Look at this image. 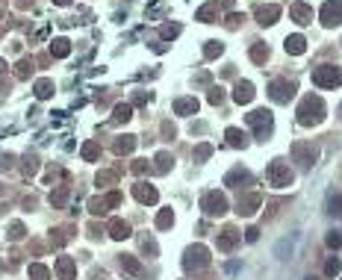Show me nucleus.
<instances>
[{
	"label": "nucleus",
	"instance_id": "f257e3e1",
	"mask_svg": "<svg viewBox=\"0 0 342 280\" xmlns=\"http://www.w3.org/2000/svg\"><path fill=\"white\" fill-rule=\"evenodd\" d=\"M295 115H298V124H304V127L322 124V118H325V100L319 94H307L298 103V112Z\"/></svg>",
	"mask_w": 342,
	"mask_h": 280
},
{
	"label": "nucleus",
	"instance_id": "f03ea898",
	"mask_svg": "<svg viewBox=\"0 0 342 280\" xmlns=\"http://www.w3.org/2000/svg\"><path fill=\"white\" fill-rule=\"evenodd\" d=\"M313 86H319V89H337L342 86V68L340 65H319V68H313Z\"/></svg>",
	"mask_w": 342,
	"mask_h": 280
},
{
	"label": "nucleus",
	"instance_id": "7ed1b4c3",
	"mask_svg": "<svg viewBox=\"0 0 342 280\" xmlns=\"http://www.w3.org/2000/svg\"><path fill=\"white\" fill-rule=\"evenodd\" d=\"M292 180H295L292 168H289L286 162H280V159H275V162L266 168V183L272 189H286V186H292Z\"/></svg>",
	"mask_w": 342,
	"mask_h": 280
},
{
	"label": "nucleus",
	"instance_id": "20e7f679",
	"mask_svg": "<svg viewBox=\"0 0 342 280\" xmlns=\"http://www.w3.org/2000/svg\"><path fill=\"white\" fill-rule=\"evenodd\" d=\"M245 121H248V127H254V133H257L260 139H266V136L272 133V127H275V118H272L269 109H254Z\"/></svg>",
	"mask_w": 342,
	"mask_h": 280
},
{
	"label": "nucleus",
	"instance_id": "39448f33",
	"mask_svg": "<svg viewBox=\"0 0 342 280\" xmlns=\"http://www.w3.org/2000/svg\"><path fill=\"white\" fill-rule=\"evenodd\" d=\"M207 266H210V251L204 245H195V248L186 251V257H183V269L186 272H201Z\"/></svg>",
	"mask_w": 342,
	"mask_h": 280
},
{
	"label": "nucleus",
	"instance_id": "423d86ee",
	"mask_svg": "<svg viewBox=\"0 0 342 280\" xmlns=\"http://www.w3.org/2000/svg\"><path fill=\"white\" fill-rule=\"evenodd\" d=\"M298 92V86L292 83V80H275L272 86H269V97L275 100V103H289L292 97Z\"/></svg>",
	"mask_w": 342,
	"mask_h": 280
},
{
	"label": "nucleus",
	"instance_id": "0eeeda50",
	"mask_svg": "<svg viewBox=\"0 0 342 280\" xmlns=\"http://www.w3.org/2000/svg\"><path fill=\"white\" fill-rule=\"evenodd\" d=\"M201 210H204L207 216H224V213H227V201H224L221 192H207V195L201 198Z\"/></svg>",
	"mask_w": 342,
	"mask_h": 280
},
{
	"label": "nucleus",
	"instance_id": "6e6552de",
	"mask_svg": "<svg viewBox=\"0 0 342 280\" xmlns=\"http://www.w3.org/2000/svg\"><path fill=\"white\" fill-rule=\"evenodd\" d=\"M292 156H295V162H301L304 168H310L313 162L319 159V148L313 142H295L292 145Z\"/></svg>",
	"mask_w": 342,
	"mask_h": 280
},
{
	"label": "nucleus",
	"instance_id": "1a4fd4ad",
	"mask_svg": "<svg viewBox=\"0 0 342 280\" xmlns=\"http://www.w3.org/2000/svg\"><path fill=\"white\" fill-rule=\"evenodd\" d=\"M322 24L325 27H340L342 24V0H328L322 6Z\"/></svg>",
	"mask_w": 342,
	"mask_h": 280
},
{
	"label": "nucleus",
	"instance_id": "9d476101",
	"mask_svg": "<svg viewBox=\"0 0 342 280\" xmlns=\"http://www.w3.org/2000/svg\"><path fill=\"white\" fill-rule=\"evenodd\" d=\"M278 18H280V6H275V3H269V6H257V21H260L263 27L278 24Z\"/></svg>",
	"mask_w": 342,
	"mask_h": 280
},
{
	"label": "nucleus",
	"instance_id": "9b49d317",
	"mask_svg": "<svg viewBox=\"0 0 342 280\" xmlns=\"http://www.w3.org/2000/svg\"><path fill=\"white\" fill-rule=\"evenodd\" d=\"M254 86H251L248 80H239V83H236V89H233V100H236V103H239V106H242V103H251V100H254Z\"/></svg>",
	"mask_w": 342,
	"mask_h": 280
},
{
	"label": "nucleus",
	"instance_id": "f8f14e48",
	"mask_svg": "<svg viewBox=\"0 0 342 280\" xmlns=\"http://www.w3.org/2000/svg\"><path fill=\"white\" fill-rule=\"evenodd\" d=\"M133 195H136V201H142V204H156V201H159L156 189L148 186V183H136V186H133Z\"/></svg>",
	"mask_w": 342,
	"mask_h": 280
},
{
	"label": "nucleus",
	"instance_id": "ddd939ff",
	"mask_svg": "<svg viewBox=\"0 0 342 280\" xmlns=\"http://www.w3.org/2000/svg\"><path fill=\"white\" fill-rule=\"evenodd\" d=\"M289 15H292L295 24H310L313 21V9L304 6V3H292V6H289Z\"/></svg>",
	"mask_w": 342,
	"mask_h": 280
},
{
	"label": "nucleus",
	"instance_id": "4468645a",
	"mask_svg": "<svg viewBox=\"0 0 342 280\" xmlns=\"http://www.w3.org/2000/svg\"><path fill=\"white\" fill-rule=\"evenodd\" d=\"M198 106H201L198 97H177V100H174V112H177V115H195Z\"/></svg>",
	"mask_w": 342,
	"mask_h": 280
},
{
	"label": "nucleus",
	"instance_id": "2eb2a0df",
	"mask_svg": "<svg viewBox=\"0 0 342 280\" xmlns=\"http://www.w3.org/2000/svg\"><path fill=\"white\" fill-rule=\"evenodd\" d=\"M224 183H227V186H251V171H245V168H233V171L224 177Z\"/></svg>",
	"mask_w": 342,
	"mask_h": 280
},
{
	"label": "nucleus",
	"instance_id": "dca6fc26",
	"mask_svg": "<svg viewBox=\"0 0 342 280\" xmlns=\"http://www.w3.org/2000/svg\"><path fill=\"white\" fill-rule=\"evenodd\" d=\"M239 239H242V236H239V233H236L233 227H227V230H224V233L218 236V251H224V254H227V251H233Z\"/></svg>",
	"mask_w": 342,
	"mask_h": 280
},
{
	"label": "nucleus",
	"instance_id": "f3484780",
	"mask_svg": "<svg viewBox=\"0 0 342 280\" xmlns=\"http://www.w3.org/2000/svg\"><path fill=\"white\" fill-rule=\"evenodd\" d=\"M56 272H59V280H71L74 272H77V263H74L71 257H59V260H56Z\"/></svg>",
	"mask_w": 342,
	"mask_h": 280
},
{
	"label": "nucleus",
	"instance_id": "a211bd4d",
	"mask_svg": "<svg viewBox=\"0 0 342 280\" xmlns=\"http://www.w3.org/2000/svg\"><path fill=\"white\" fill-rule=\"evenodd\" d=\"M195 18H198V21H204V24H213V21H218V3L213 0V3H207V6H201Z\"/></svg>",
	"mask_w": 342,
	"mask_h": 280
},
{
	"label": "nucleus",
	"instance_id": "6ab92c4d",
	"mask_svg": "<svg viewBox=\"0 0 342 280\" xmlns=\"http://www.w3.org/2000/svg\"><path fill=\"white\" fill-rule=\"evenodd\" d=\"M307 50V41H304V35H289L286 38V53H292V56H301Z\"/></svg>",
	"mask_w": 342,
	"mask_h": 280
},
{
	"label": "nucleus",
	"instance_id": "aec40b11",
	"mask_svg": "<svg viewBox=\"0 0 342 280\" xmlns=\"http://www.w3.org/2000/svg\"><path fill=\"white\" fill-rule=\"evenodd\" d=\"M68 53H71V41H68V38H53V41H50V56L65 59Z\"/></svg>",
	"mask_w": 342,
	"mask_h": 280
},
{
	"label": "nucleus",
	"instance_id": "412c9836",
	"mask_svg": "<svg viewBox=\"0 0 342 280\" xmlns=\"http://www.w3.org/2000/svg\"><path fill=\"white\" fill-rule=\"evenodd\" d=\"M109 233H112V239H127L130 236V224L121 221V218H112L109 221Z\"/></svg>",
	"mask_w": 342,
	"mask_h": 280
},
{
	"label": "nucleus",
	"instance_id": "4be33fe9",
	"mask_svg": "<svg viewBox=\"0 0 342 280\" xmlns=\"http://www.w3.org/2000/svg\"><path fill=\"white\" fill-rule=\"evenodd\" d=\"M130 118H133V106H130V103H118V106L112 109V121H115V124H127Z\"/></svg>",
	"mask_w": 342,
	"mask_h": 280
},
{
	"label": "nucleus",
	"instance_id": "5701e85b",
	"mask_svg": "<svg viewBox=\"0 0 342 280\" xmlns=\"http://www.w3.org/2000/svg\"><path fill=\"white\" fill-rule=\"evenodd\" d=\"M260 195H248L245 201H239V216H254L257 213V207H260Z\"/></svg>",
	"mask_w": 342,
	"mask_h": 280
},
{
	"label": "nucleus",
	"instance_id": "b1692460",
	"mask_svg": "<svg viewBox=\"0 0 342 280\" xmlns=\"http://www.w3.org/2000/svg\"><path fill=\"white\" fill-rule=\"evenodd\" d=\"M224 136H227V145H233V148H245V145H248L245 133H242V130H236V127H230Z\"/></svg>",
	"mask_w": 342,
	"mask_h": 280
},
{
	"label": "nucleus",
	"instance_id": "393cba45",
	"mask_svg": "<svg viewBox=\"0 0 342 280\" xmlns=\"http://www.w3.org/2000/svg\"><path fill=\"white\" fill-rule=\"evenodd\" d=\"M112 148H115V154H130L136 148V136H118Z\"/></svg>",
	"mask_w": 342,
	"mask_h": 280
},
{
	"label": "nucleus",
	"instance_id": "a878e982",
	"mask_svg": "<svg viewBox=\"0 0 342 280\" xmlns=\"http://www.w3.org/2000/svg\"><path fill=\"white\" fill-rule=\"evenodd\" d=\"M328 213L342 216V192H328Z\"/></svg>",
	"mask_w": 342,
	"mask_h": 280
},
{
	"label": "nucleus",
	"instance_id": "bb28decb",
	"mask_svg": "<svg viewBox=\"0 0 342 280\" xmlns=\"http://www.w3.org/2000/svg\"><path fill=\"white\" fill-rule=\"evenodd\" d=\"M292 248H295V236H292V239H283V242H278V248H275V257H278V260H289Z\"/></svg>",
	"mask_w": 342,
	"mask_h": 280
},
{
	"label": "nucleus",
	"instance_id": "cd10ccee",
	"mask_svg": "<svg viewBox=\"0 0 342 280\" xmlns=\"http://www.w3.org/2000/svg\"><path fill=\"white\" fill-rule=\"evenodd\" d=\"M32 89H35V97H38V100H44V97L53 94V80H38Z\"/></svg>",
	"mask_w": 342,
	"mask_h": 280
},
{
	"label": "nucleus",
	"instance_id": "c85d7f7f",
	"mask_svg": "<svg viewBox=\"0 0 342 280\" xmlns=\"http://www.w3.org/2000/svg\"><path fill=\"white\" fill-rule=\"evenodd\" d=\"M32 68H35L32 59H21V62L15 65V77H18V80H27V77L32 74Z\"/></svg>",
	"mask_w": 342,
	"mask_h": 280
},
{
	"label": "nucleus",
	"instance_id": "c756f323",
	"mask_svg": "<svg viewBox=\"0 0 342 280\" xmlns=\"http://www.w3.org/2000/svg\"><path fill=\"white\" fill-rule=\"evenodd\" d=\"M251 59L257 65H263L269 59V47H266V44H254V47H251Z\"/></svg>",
	"mask_w": 342,
	"mask_h": 280
},
{
	"label": "nucleus",
	"instance_id": "7c9ffc66",
	"mask_svg": "<svg viewBox=\"0 0 342 280\" xmlns=\"http://www.w3.org/2000/svg\"><path fill=\"white\" fill-rule=\"evenodd\" d=\"M221 53H224V44H221V41H207V47H204V56H207V59H216Z\"/></svg>",
	"mask_w": 342,
	"mask_h": 280
},
{
	"label": "nucleus",
	"instance_id": "2f4dec72",
	"mask_svg": "<svg viewBox=\"0 0 342 280\" xmlns=\"http://www.w3.org/2000/svg\"><path fill=\"white\" fill-rule=\"evenodd\" d=\"M171 162H174V159H171L168 151H159V154H156V171H162V174H165V171L171 168Z\"/></svg>",
	"mask_w": 342,
	"mask_h": 280
},
{
	"label": "nucleus",
	"instance_id": "473e14b6",
	"mask_svg": "<svg viewBox=\"0 0 342 280\" xmlns=\"http://www.w3.org/2000/svg\"><path fill=\"white\" fill-rule=\"evenodd\" d=\"M97 156H100V145H97V142H86V145H83V159L92 162V159H97Z\"/></svg>",
	"mask_w": 342,
	"mask_h": 280
},
{
	"label": "nucleus",
	"instance_id": "72a5a7b5",
	"mask_svg": "<svg viewBox=\"0 0 342 280\" xmlns=\"http://www.w3.org/2000/svg\"><path fill=\"white\" fill-rule=\"evenodd\" d=\"M340 269H342L340 257H331V260H328V266H325V275H328V278H337V275H340Z\"/></svg>",
	"mask_w": 342,
	"mask_h": 280
},
{
	"label": "nucleus",
	"instance_id": "f704fd0d",
	"mask_svg": "<svg viewBox=\"0 0 342 280\" xmlns=\"http://www.w3.org/2000/svg\"><path fill=\"white\" fill-rule=\"evenodd\" d=\"M118 180V171H100L97 174V186H109V183H115Z\"/></svg>",
	"mask_w": 342,
	"mask_h": 280
},
{
	"label": "nucleus",
	"instance_id": "c9c22d12",
	"mask_svg": "<svg viewBox=\"0 0 342 280\" xmlns=\"http://www.w3.org/2000/svg\"><path fill=\"white\" fill-rule=\"evenodd\" d=\"M171 221H174V213H171V210H162V213L156 216V227H159V230H165Z\"/></svg>",
	"mask_w": 342,
	"mask_h": 280
},
{
	"label": "nucleus",
	"instance_id": "e433bc0d",
	"mask_svg": "<svg viewBox=\"0 0 342 280\" xmlns=\"http://www.w3.org/2000/svg\"><path fill=\"white\" fill-rule=\"evenodd\" d=\"M30 278H35V280H47V278H50V272H47L44 266H38V263H35V266H30Z\"/></svg>",
	"mask_w": 342,
	"mask_h": 280
},
{
	"label": "nucleus",
	"instance_id": "4c0bfd02",
	"mask_svg": "<svg viewBox=\"0 0 342 280\" xmlns=\"http://www.w3.org/2000/svg\"><path fill=\"white\" fill-rule=\"evenodd\" d=\"M89 213H94V216L106 213V201H103V198H94V201H89Z\"/></svg>",
	"mask_w": 342,
	"mask_h": 280
},
{
	"label": "nucleus",
	"instance_id": "58836bf2",
	"mask_svg": "<svg viewBox=\"0 0 342 280\" xmlns=\"http://www.w3.org/2000/svg\"><path fill=\"white\" fill-rule=\"evenodd\" d=\"M121 266H124L127 272H133V275H142V266H139L133 257H121Z\"/></svg>",
	"mask_w": 342,
	"mask_h": 280
},
{
	"label": "nucleus",
	"instance_id": "ea45409f",
	"mask_svg": "<svg viewBox=\"0 0 342 280\" xmlns=\"http://www.w3.org/2000/svg\"><path fill=\"white\" fill-rule=\"evenodd\" d=\"M65 198H68V189H56V192H53V195H50V204H53V207H62L65 204Z\"/></svg>",
	"mask_w": 342,
	"mask_h": 280
},
{
	"label": "nucleus",
	"instance_id": "a19ab883",
	"mask_svg": "<svg viewBox=\"0 0 342 280\" xmlns=\"http://www.w3.org/2000/svg\"><path fill=\"white\" fill-rule=\"evenodd\" d=\"M162 35H165V38H174V35H180V24H162Z\"/></svg>",
	"mask_w": 342,
	"mask_h": 280
},
{
	"label": "nucleus",
	"instance_id": "79ce46f5",
	"mask_svg": "<svg viewBox=\"0 0 342 280\" xmlns=\"http://www.w3.org/2000/svg\"><path fill=\"white\" fill-rule=\"evenodd\" d=\"M210 154H213V148H210V145H198V151H195V162H204Z\"/></svg>",
	"mask_w": 342,
	"mask_h": 280
},
{
	"label": "nucleus",
	"instance_id": "37998d69",
	"mask_svg": "<svg viewBox=\"0 0 342 280\" xmlns=\"http://www.w3.org/2000/svg\"><path fill=\"white\" fill-rule=\"evenodd\" d=\"M221 100H224V89L218 86V89H213V92H210V103H213V106H218Z\"/></svg>",
	"mask_w": 342,
	"mask_h": 280
},
{
	"label": "nucleus",
	"instance_id": "c03bdc74",
	"mask_svg": "<svg viewBox=\"0 0 342 280\" xmlns=\"http://www.w3.org/2000/svg\"><path fill=\"white\" fill-rule=\"evenodd\" d=\"M242 21H245V15H239V12H236V15H230V18H227V27H230V30H236Z\"/></svg>",
	"mask_w": 342,
	"mask_h": 280
},
{
	"label": "nucleus",
	"instance_id": "a18cd8bd",
	"mask_svg": "<svg viewBox=\"0 0 342 280\" xmlns=\"http://www.w3.org/2000/svg\"><path fill=\"white\" fill-rule=\"evenodd\" d=\"M328 245H331V248H340V245H342V236L337 233V230H334V233H328Z\"/></svg>",
	"mask_w": 342,
	"mask_h": 280
},
{
	"label": "nucleus",
	"instance_id": "49530a36",
	"mask_svg": "<svg viewBox=\"0 0 342 280\" xmlns=\"http://www.w3.org/2000/svg\"><path fill=\"white\" fill-rule=\"evenodd\" d=\"M133 171H136V174L148 171V162H145V159H136V162H133Z\"/></svg>",
	"mask_w": 342,
	"mask_h": 280
},
{
	"label": "nucleus",
	"instance_id": "de8ad7c7",
	"mask_svg": "<svg viewBox=\"0 0 342 280\" xmlns=\"http://www.w3.org/2000/svg\"><path fill=\"white\" fill-rule=\"evenodd\" d=\"M24 236V227L21 224H12V239H21Z\"/></svg>",
	"mask_w": 342,
	"mask_h": 280
},
{
	"label": "nucleus",
	"instance_id": "09e8293b",
	"mask_svg": "<svg viewBox=\"0 0 342 280\" xmlns=\"http://www.w3.org/2000/svg\"><path fill=\"white\" fill-rule=\"evenodd\" d=\"M257 236H260V230H257V227H251L248 233H245V239H248V242H257Z\"/></svg>",
	"mask_w": 342,
	"mask_h": 280
},
{
	"label": "nucleus",
	"instance_id": "8fccbe9b",
	"mask_svg": "<svg viewBox=\"0 0 342 280\" xmlns=\"http://www.w3.org/2000/svg\"><path fill=\"white\" fill-rule=\"evenodd\" d=\"M53 3H56V6H68V3H71V0H53Z\"/></svg>",
	"mask_w": 342,
	"mask_h": 280
},
{
	"label": "nucleus",
	"instance_id": "3c124183",
	"mask_svg": "<svg viewBox=\"0 0 342 280\" xmlns=\"http://www.w3.org/2000/svg\"><path fill=\"white\" fill-rule=\"evenodd\" d=\"M3 68H6V62H3V59H0V71H3Z\"/></svg>",
	"mask_w": 342,
	"mask_h": 280
},
{
	"label": "nucleus",
	"instance_id": "603ef678",
	"mask_svg": "<svg viewBox=\"0 0 342 280\" xmlns=\"http://www.w3.org/2000/svg\"><path fill=\"white\" fill-rule=\"evenodd\" d=\"M340 115H342V106H340Z\"/></svg>",
	"mask_w": 342,
	"mask_h": 280
},
{
	"label": "nucleus",
	"instance_id": "864d4df0",
	"mask_svg": "<svg viewBox=\"0 0 342 280\" xmlns=\"http://www.w3.org/2000/svg\"><path fill=\"white\" fill-rule=\"evenodd\" d=\"M0 32H3V27H0Z\"/></svg>",
	"mask_w": 342,
	"mask_h": 280
},
{
	"label": "nucleus",
	"instance_id": "5fc2aeb1",
	"mask_svg": "<svg viewBox=\"0 0 342 280\" xmlns=\"http://www.w3.org/2000/svg\"><path fill=\"white\" fill-rule=\"evenodd\" d=\"M0 192H3V189H0Z\"/></svg>",
	"mask_w": 342,
	"mask_h": 280
}]
</instances>
